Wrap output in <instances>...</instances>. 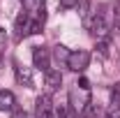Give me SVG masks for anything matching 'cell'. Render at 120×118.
<instances>
[{
	"label": "cell",
	"mask_w": 120,
	"mask_h": 118,
	"mask_svg": "<svg viewBox=\"0 0 120 118\" xmlns=\"http://www.w3.org/2000/svg\"><path fill=\"white\" fill-rule=\"evenodd\" d=\"M90 65V53L86 49H76L69 53V58H67V67L72 70V72H86Z\"/></svg>",
	"instance_id": "obj_1"
},
{
	"label": "cell",
	"mask_w": 120,
	"mask_h": 118,
	"mask_svg": "<svg viewBox=\"0 0 120 118\" xmlns=\"http://www.w3.org/2000/svg\"><path fill=\"white\" fill-rule=\"evenodd\" d=\"M90 32H92V37L97 39V42H102V39H106L109 35H111V26H109V21H106L104 14H95V19H92V23L88 26Z\"/></svg>",
	"instance_id": "obj_2"
},
{
	"label": "cell",
	"mask_w": 120,
	"mask_h": 118,
	"mask_svg": "<svg viewBox=\"0 0 120 118\" xmlns=\"http://www.w3.org/2000/svg\"><path fill=\"white\" fill-rule=\"evenodd\" d=\"M69 104L72 109L83 114V109L90 104V90H81V88H72L69 90Z\"/></svg>",
	"instance_id": "obj_3"
},
{
	"label": "cell",
	"mask_w": 120,
	"mask_h": 118,
	"mask_svg": "<svg viewBox=\"0 0 120 118\" xmlns=\"http://www.w3.org/2000/svg\"><path fill=\"white\" fill-rule=\"evenodd\" d=\"M32 63H35L37 70H42V72L46 74L51 70V51H49L46 46H35V49H32Z\"/></svg>",
	"instance_id": "obj_4"
},
{
	"label": "cell",
	"mask_w": 120,
	"mask_h": 118,
	"mask_svg": "<svg viewBox=\"0 0 120 118\" xmlns=\"http://www.w3.org/2000/svg\"><path fill=\"white\" fill-rule=\"evenodd\" d=\"M51 111H53L51 95H39L35 102V118H51Z\"/></svg>",
	"instance_id": "obj_5"
},
{
	"label": "cell",
	"mask_w": 120,
	"mask_h": 118,
	"mask_svg": "<svg viewBox=\"0 0 120 118\" xmlns=\"http://www.w3.org/2000/svg\"><path fill=\"white\" fill-rule=\"evenodd\" d=\"M60 83H62V74L58 70H49L44 74V86H46V93H53V90L60 88Z\"/></svg>",
	"instance_id": "obj_6"
},
{
	"label": "cell",
	"mask_w": 120,
	"mask_h": 118,
	"mask_svg": "<svg viewBox=\"0 0 120 118\" xmlns=\"http://www.w3.org/2000/svg\"><path fill=\"white\" fill-rule=\"evenodd\" d=\"M14 74H16V81L21 83V86H32V70L26 67V65H16L14 67Z\"/></svg>",
	"instance_id": "obj_7"
},
{
	"label": "cell",
	"mask_w": 120,
	"mask_h": 118,
	"mask_svg": "<svg viewBox=\"0 0 120 118\" xmlns=\"http://www.w3.org/2000/svg\"><path fill=\"white\" fill-rule=\"evenodd\" d=\"M16 109V97L12 90H0V111H14Z\"/></svg>",
	"instance_id": "obj_8"
},
{
	"label": "cell",
	"mask_w": 120,
	"mask_h": 118,
	"mask_svg": "<svg viewBox=\"0 0 120 118\" xmlns=\"http://www.w3.org/2000/svg\"><path fill=\"white\" fill-rule=\"evenodd\" d=\"M28 26H30V23H28V12H26V9H21L19 16H16V21H14V28L19 30V37L28 32Z\"/></svg>",
	"instance_id": "obj_9"
},
{
	"label": "cell",
	"mask_w": 120,
	"mask_h": 118,
	"mask_svg": "<svg viewBox=\"0 0 120 118\" xmlns=\"http://www.w3.org/2000/svg\"><path fill=\"white\" fill-rule=\"evenodd\" d=\"M42 7H44V0H23V9L28 14H37Z\"/></svg>",
	"instance_id": "obj_10"
},
{
	"label": "cell",
	"mask_w": 120,
	"mask_h": 118,
	"mask_svg": "<svg viewBox=\"0 0 120 118\" xmlns=\"http://www.w3.org/2000/svg\"><path fill=\"white\" fill-rule=\"evenodd\" d=\"M69 53H72V51H67V46H62V44H58V46H56V51H53V56H56L60 63H65V65H67V58H69Z\"/></svg>",
	"instance_id": "obj_11"
},
{
	"label": "cell",
	"mask_w": 120,
	"mask_h": 118,
	"mask_svg": "<svg viewBox=\"0 0 120 118\" xmlns=\"http://www.w3.org/2000/svg\"><path fill=\"white\" fill-rule=\"evenodd\" d=\"M81 116H83V118H97V116H99V106H97V104H92V102H90L88 106L83 109V114H81Z\"/></svg>",
	"instance_id": "obj_12"
},
{
	"label": "cell",
	"mask_w": 120,
	"mask_h": 118,
	"mask_svg": "<svg viewBox=\"0 0 120 118\" xmlns=\"http://www.w3.org/2000/svg\"><path fill=\"white\" fill-rule=\"evenodd\" d=\"M111 97H113V102H111V104H118V106H120V81L111 86Z\"/></svg>",
	"instance_id": "obj_13"
},
{
	"label": "cell",
	"mask_w": 120,
	"mask_h": 118,
	"mask_svg": "<svg viewBox=\"0 0 120 118\" xmlns=\"http://www.w3.org/2000/svg\"><path fill=\"white\" fill-rule=\"evenodd\" d=\"M106 118H120V106H118V104H109Z\"/></svg>",
	"instance_id": "obj_14"
},
{
	"label": "cell",
	"mask_w": 120,
	"mask_h": 118,
	"mask_svg": "<svg viewBox=\"0 0 120 118\" xmlns=\"http://www.w3.org/2000/svg\"><path fill=\"white\" fill-rule=\"evenodd\" d=\"M79 5V0H58V7L60 9H72Z\"/></svg>",
	"instance_id": "obj_15"
},
{
	"label": "cell",
	"mask_w": 120,
	"mask_h": 118,
	"mask_svg": "<svg viewBox=\"0 0 120 118\" xmlns=\"http://www.w3.org/2000/svg\"><path fill=\"white\" fill-rule=\"evenodd\" d=\"M39 32H42V23L39 21H32L28 26V35H39Z\"/></svg>",
	"instance_id": "obj_16"
},
{
	"label": "cell",
	"mask_w": 120,
	"mask_h": 118,
	"mask_svg": "<svg viewBox=\"0 0 120 118\" xmlns=\"http://www.w3.org/2000/svg\"><path fill=\"white\" fill-rule=\"evenodd\" d=\"M97 49H99V53H102V56H109V42H106V39H102V42H97Z\"/></svg>",
	"instance_id": "obj_17"
},
{
	"label": "cell",
	"mask_w": 120,
	"mask_h": 118,
	"mask_svg": "<svg viewBox=\"0 0 120 118\" xmlns=\"http://www.w3.org/2000/svg\"><path fill=\"white\" fill-rule=\"evenodd\" d=\"M76 86H79V88H81V90H90V81H88V79H86V76H81Z\"/></svg>",
	"instance_id": "obj_18"
},
{
	"label": "cell",
	"mask_w": 120,
	"mask_h": 118,
	"mask_svg": "<svg viewBox=\"0 0 120 118\" xmlns=\"http://www.w3.org/2000/svg\"><path fill=\"white\" fill-rule=\"evenodd\" d=\"M37 21H39V23L44 26V21H46V7H42V9L37 12Z\"/></svg>",
	"instance_id": "obj_19"
},
{
	"label": "cell",
	"mask_w": 120,
	"mask_h": 118,
	"mask_svg": "<svg viewBox=\"0 0 120 118\" xmlns=\"http://www.w3.org/2000/svg\"><path fill=\"white\" fill-rule=\"evenodd\" d=\"M12 118H28V114H26L23 109H14V111H12Z\"/></svg>",
	"instance_id": "obj_20"
},
{
	"label": "cell",
	"mask_w": 120,
	"mask_h": 118,
	"mask_svg": "<svg viewBox=\"0 0 120 118\" xmlns=\"http://www.w3.org/2000/svg\"><path fill=\"white\" fill-rule=\"evenodd\" d=\"M5 39H7V30L0 28V44H5Z\"/></svg>",
	"instance_id": "obj_21"
},
{
	"label": "cell",
	"mask_w": 120,
	"mask_h": 118,
	"mask_svg": "<svg viewBox=\"0 0 120 118\" xmlns=\"http://www.w3.org/2000/svg\"><path fill=\"white\" fill-rule=\"evenodd\" d=\"M104 118H106V116H104Z\"/></svg>",
	"instance_id": "obj_22"
}]
</instances>
